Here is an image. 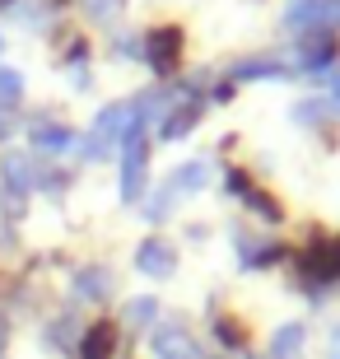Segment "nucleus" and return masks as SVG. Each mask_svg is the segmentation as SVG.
Wrapping results in <instances>:
<instances>
[{"instance_id": "8", "label": "nucleus", "mask_w": 340, "mask_h": 359, "mask_svg": "<svg viewBox=\"0 0 340 359\" xmlns=\"http://www.w3.org/2000/svg\"><path fill=\"white\" fill-rule=\"evenodd\" d=\"M28 140H33V149H38V154H66V149L75 145V131H70L66 121L38 117L33 126H28Z\"/></svg>"}, {"instance_id": "14", "label": "nucleus", "mask_w": 340, "mask_h": 359, "mask_svg": "<svg viewBox=\"0 0 340 359\" xmlns=\"http://www.w3.org/2000/svg\"><path fill=\"white\" fill-rule=\"evenodd\" d=\"M112 341H117V332H112L107 322H98V327H89V332H84L79 355H84V359H112Z\"/></svg>"}, {"instance_id": "28", "label": "nucleus", "mask_w": 340, "mask_h": 359, "mask_svg": "<svg viewBox=\"0 0 340 359\" xmlns=\"http://www.w3.org/2000/svg\"><path fill=\"white\" fill-rule=\"evenodd\" d=\"M0 42H5V38H0Z\"/></svg>"}, {"instance_id": "27", "label": "nucleus", "mask_w": 340, "mask_h": 359, "mask_svg": "<svg viewBox=\"0 0 340 359\" xmlns=\"http://www.w3.org/2000/svg\"><path fill=\"white\" fill-rule=\"evenodd\" d=\"M243 359H261V355H243Z\"/></svg>"}, {"instance_id": "17", "label": "nucleus", "mask_w": 340, "mask_h": 359, "mask_svg": "<svg viewBox=\"0 0 340 359\" xmlns=\"http://www.w3.org/2000/svg\"><path fill=\"white\" fill-rule=\"evenodd\" d=\"M327 117H336L327 98H303V103L294 107V121H299V126H322Z\"/></svg>"}, {"instance_id": "22", "label": "nucleus", "mask_w": 340, "mask_h": 359, "mask_svg": "<svg viewBox=\"0 0 340 359\" xmlns=\"http://www.w3.org/2000/svg\"><path fill=\"white\" fill-rule=\"evenodd\" d=\"M121 10V0H84V14L89 19H112Z\"/></svg>"}, {"instance_id": "13", "label": "nucleus", "mask_w": 340, "mask_h": 359, "mask_svg": "<svg viewBox=\"0 0 340 359\" xmlns=\"http://www.w3.org/2000/svg\"><path fill=\"white\" fill-rule=\"evenodd\" d=\"M168 187L177 196H191V191H205L210 187V159H186L177 173L168 177Z\"/></svg>"}, {"instance_id": "12", "label": "nucleus", "mask_w": 340, "mask_h": 359, "mask_svg": "<svg viewBox=\"0 0 340 359\" xmlns=\"http://www.w3.org/2000/svg\"><path fill=\"white\" fill-rule=\"evenodd\" d=\"M308 346V327L303 322H285L271 332V359H299Z\"/></svg>"}, {"instance_id": "10", "label": "nucleus", "mask_w": 340, "mask_h": 359, "mask_svg": "<svg viewBox=\"0 0 340 359\" xmlns=\"http://www.w3.org/2000/svg\"><path fill=\"white\" fill-rule=\"evenodd\" d=\"M200 112H205V107H200V98L172 103V107H168V117L158 121V140H182V135H186V131H191V126L200 121Z\"/></svg>"}, {"instance_id": "19", "label": "nucleus", "mask_w": 340, "mask_h": 359, "mask_svg": "<svg viewBox=\"0 0 340 359\" xmlns=\"http://www.w3.org/2000/svg\"><path fill=\"white\" fill-rule=\"evenodd\" d=\"M172 201H177V191H172V187H163V191L144 205V219H149V224H163V219L172 215Z\"/></svg>"}, {"instance_id": "15", "label": "nucleus", "mask_w": 340, "mask_h": 359, "mask_svg": "<svg viewBox=\"0 0 340 359\" xmlns=\"http://www.w3.org/2000/svg\"><path fill=\"white\" fill-rule=\"evenodd\" d=\"M121 322L126 327H135V332H154V322H158V299H131V304L121 308Z\"/></svg>"}, {"instance_id": "6", "label": "nucleus", "mask_w": 340, "mask_h": 359, "mask_svg": "<svg viewBox=\"0 0 340 359\" xmlns=\"http://www.w3.org/2000/svg\"><path fill=\"white\" fill-rule=\"evenodd\" d=\"M135 271L149 280H168L172 271H177V248L163 238H144L140 248H135Z\"/></svg>"}, {"instance_id": "21", "label": "nucleus", "mask_w": 340, "mask_h": 359, "mask_svg": "<svg viewBox=\"0 0 340 359\" xmlns=\"http://www.w3.org/2000/svg\"><path fill=\"white\" fill-rule=\"evenodd\" d=\"M224 187H229V196H247V191H252V177L243 173V168H229V173H224Z\"/></svg>"}, {"instance_id": "11", "label": "nucleus", "mask_w": 340, "mask_h": 359, "mask_svg": "<svg viewBox=\"0 0 340 359\" xmlns=\"http://www.w3.org/2000/svg\"><path fill=\"white\" fill-rule=\"evenodd\" d=\"M107 294H112V271L107 266H84L75 276V299H84V304H103Z\"/></svg>"}, {"instance_id": "9", "label": "nucleus", "mask_w": 340, "mask_h": 359, "mask_svg": "<svg viewBox=\"0 0 340 359\" xmlns=\"http://www.w3.org/2000/svg\"><path fill=\"white\" fill-rule=\"evenodd\" d=\"M294 75V66H285V61H275V56H252V61H233L229 66V80L243 84V80H289Z\"/></svg>"}, {"instance_id": "1", "label": "nucleus", "mask_w": 340, "mask_h": 359, "mask_svg": "<svg viewBox=\"0 0 340 359\" xmlns=\"http://www.w3.org/2000/svg\"><path fill=\"white\" fill-rule=\"evenodd\" d=\"M182 47H186V33L177 24H163V28H154V33H144V61L154 66L158 80H172V75H177Z\"/></svg>"}, {"instance_id": "16", "label": "nucleus", "mask_w": 340, "mask_h": 359, "mask_svg": "<svg viewBox=\"0 0 340 359\" xmlns=\"http://www.w3.org/2000/svg\"><path fill=\"white\" fill-rule=\"evenodd\" d=\"M19 98H24V75L14 66H0V107H19Z\"/></svg>"}, {"instance_id": "3", "label": "nucleus", "mask_w": 340, "mask_h": 359, "mask_svg": "<svg viewBox=\"0 0 340 359\" xmlns=\"http://www.w3.org/2000/svg\"><path fill=\"white\" fill-rule=\"evenodd\" d=\"M340 61V38L331 28H308L299 38V70L303 75H327Z\"/></svg>"}, {"instance_id": "25", "label": "nucleus", "mask_w": 340, "mask_h": 359, "mask_svg": "<svg viewBox=\"0 0 340 359\" xmlns=\"http://www.w3.org/2000/svg\"><path fill=\"white\" fill-rule=\"evenodd\" d=\"M233 89H238L233 80H224V84H215V103H229V98H233Z\"/></svg>"}, {"instance_id": "26", "label": "nucleus", "mask_w": 340, "mask_h": 359, "mask_svg": "<svg viewBox=\"0 0 340 359\" xmlns=\"http://www.w3.org/2000/svg\"><path fill=\"white\" fill-rule=\"evenodd\" d=\"M5 5H14V0H0V10H5Z\"/></svg>"}, {"instance_id": "2", "label": "nucleus", "mask_w": 340, "mask_h": 359, "mask_svg": "<svg viewBox=\"0 0 340 359\" xmlns=\"http://www.w3.org/2000/svg\"><path fill=\"white\" fill-rule=\"evenodd\" d=\"M117 159H121V177H117L121 201H140L144 182H149V140H144V135L126 140V145L117 149Z\"/></svg>"}, {"instance_id": "5", "label": "nucleus", "mask_w": 340, "mask_h": 359, "mask_svg": "<svg viewBox=\"0 0 340 359\" xmlns=\"http://www.w3.org/2000/svg\"><path fill=\"white\" fill-rule=\"evenodd\" d=\"M285 24L289 28H336L340 24V0H294L285 10Z\"/></svg>"}, {"instance_id": "23", "label": "nucleus", "mask_w": 340, "mask_h": 359, "mask_svg": "<svg viewBox=\"0 0 340 359\" xmlns=\"http://www.w3.org/2000/svg\"><path fill=\"white\" fill-rule=\"evenodd\" d=\"M79 61H89V42H84V38H75V42H70V52H66V66H79Z\"/></svg>"}, {"instance_id": "4", "label": "nucleus", "mask_w": 340, "mask_h": 359, "mask_svg": "<svg viewBox=\"0 0 340 359\" xmlns=\"http://www.w3.org/2000/svg\"><path fill=\"white\" fill-rule=\"evenodd\" d=\"M149 355L154 359H205L196 346V336L186 332L182 322H158L149 332Z\"/></svg>"}, {"instance_id": "18", "label": "nucleus", "mask_w": 340, "mask_h": 359, "mask_svg": "<svg viewBox=\"0 0 340 359\" xmlns=\"http://www.w3.org/2000/svg\"><path fill=\"white\" fill-rule=\"evenodd\" d=\"M243 205H247L252 215H261V219H271V224H280V219H285V210H280V201H275V196H266V191H257V187H252L247 196H243Z\"/></svg>"}, {"instance_id": "24", "label": "nucleus", "mask_w": 340, "mask_h": 359, "mask_svg": "<svg viewBox=\"0 0 340 359\" xmlns=\"http://www.w3.org/2000/svg\"><path fill=\"white\" fill-rule=\"evenodd\" d=\"M327 103H331V112L340 117V66L331 70V98H327Z\"/></svg>"}, {"instance_id": "7", "label": "nucleus", "mask_w": 340, "mask_h": 359, "mask_svg": "<svg viewBox=\"0 0 340 359\" xmlns=\"http://www.w3.org/2000/svg\"><path fill=\"white\" fill-rule=\"evenodd\" d=\"M313 276V285H336L340 280V238H322L313 252L303 257V280Z\"/></svg>"}, {"instance_id": "20", "label": "nucleus", "mask_w": 340, "mask_h": 359, "mask_svg": "<svg viewBox=\"0 0 340 359\" xmlns=\"http://www.w3.org/2000/svg\"><path fill=\"white\" fill-rule=\"evenodd\" d=\"M112 52L131 56V61H144V38H135V33H117V38H112Z\"/></svg>"}]
</instances>
